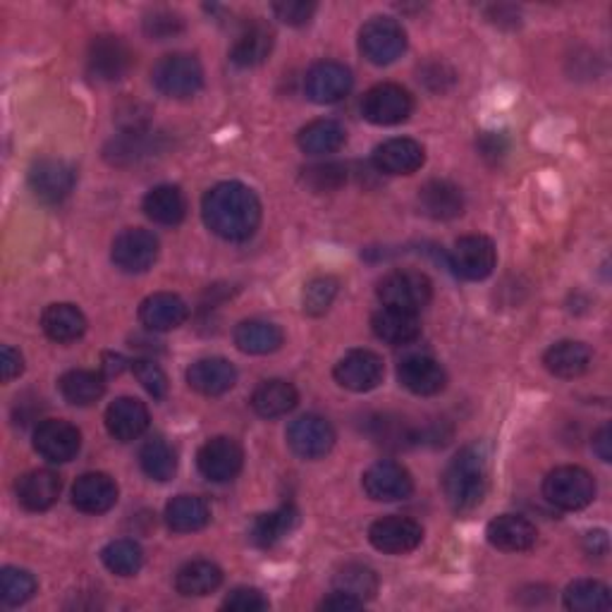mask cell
Returning <instances> with one entry per match:
<instances>
[{"mask_svg": "<svg viewBox=\"0 0 612 612\" xmlns=\"http://www.w3.org/2000/svg\"><path fill=\"white\" fill-rule=\"evenodd\" d=\"M206 228L228 242H244L259 230L261 202L242 182H220L211 187L202 202Z\"/></svg>", "mask_w": 612, "mask_h": 612, "instance_id": "1", "label": "cell"}, {"mask_svg": "<svg viewBox=\"0 0 612 612\" xmlns=\"http://www.w3.org/2000/svg\"><path fill=\"white\" fill-rule=\"evenodd\" d=\"M443 493L455 512L477 509L489 493V465L477 445L461 447L443 471Z\"/></svg>", "mask_w": 612, "mask_h": 612, "instance_id": "2", "label": "cell"}, {"mask_svg": "<svg viewBox=\"0 0 612 612\" xmlns=\"http://www.w3.org/2000/svg\"><path fill=\"white\" fill-rule=\"evenodd\" d=\"M545 501L557 509L577 512L589 507L596 497V481L581 467H557L543 481Z\"/></svg>", "mask_w": 612, "mask_h": 612, "instance_id": "3", "label": "cell"}, {"mask_svg": "<svg viewBox=\"0 0 612 612\" xmlns=\"http://www.w3.org/2000/svg\"><path fill=\"white\" fill-rule=\"evenodd\" d=\"M152 80L160 94L170 98H192L204 86V68L194 56L170 53L156 62Z\"/></svg>", "mask_w": 612, "mask_h": 612, "instance_id": "4", "label": "cell"}, {"mask_svg": "<svg viewBox=\"0 0 612 612\" xmlns=\"http://www.w3.org/2000/svg\"><path fill=\"white\" fill-rule=\"evenodd\" d=\"M383 307H393L409 314H419L433 299V283L419 271H393L379 283Z\"/></svg>", "mask_w": 612, "mask_h": 612, "instance_id": "5", "label": "cell"}, {"mask_svg": "<svg viewBox=\"0 0 612 612\" xmlns=\"http://www.w3.org/2000/svg\"><path fill=\"white\" fill-rule=\"evenodd\" d=\"M359 51L373 65H391L407 51V32L393 17H373L359 32Z\"/></svg>", "mask_w": 612, "mask_h": 612, "instance_id": "6", "label": "cell"}, {"mask_svg": "<svg viewBox=\"0 0 612 612\" xmlns=\"http://www.w3.org/2000/svg\"><path fill=\"white\" fill-rule=\"evenodd\" d=\"M497 252L491 237L485 235H465L455 242L449 252V266L459 278L479 283L485 280L495 271Z\"/></svg>", "mask_w": 612, "mask_h": 612, "instance_id": "7", "label": "cell"}, {"mask_svg": "<svg viewBox=\"0 0 612 612\" xmlns=\"http://www.w3.org/2000/svg\"><path fill=\"white\" fill-rule=\"evenodd\" d=\"M415 110V98L399 84H376L364 94L361 101V116L379 128L405 122Z\"/></svg>", "mask_w": 612, "mask_h": 612, "instance_id": "8", "label": "cell"}, {"mask_svg": "<svg viewBox=\"0 0 612 612\" xmlns=\"http://www.w3.org/2000/svg\"><path fill=\"white\" fill-rule=\"evenodd\" d=\"M134 65V53L128 41L120 36L104 34L96 36L89 44V53H86V68L89 74L101 82H118L128 77V72Z\"/></svg>", "mask_w": 612, "mask_h": 612, "instance_id": "9", "label": "cell"}, {"mask_svg": "<svg viewBox=\"0 0 612 612\" xmlns=\"http://www.w3.org/2000/svg\"><path fill=\"white\" fill-rule=\"evenodd\" d=\"M337 385L352 393L376 391L385 376L383 359L371 349H352L333 369Z\"/></svg>", "mask_w": 612, "mask_h": 612, "instance_id": "10", "label": "cell"}, {"mask_svg": "<svg viewBox=\"0 0 612 612\" xmlns=\"http://www.w3.org/2000/svg\"><path fill=\"white\" fill-rule=\"evenodd\" d=\"M361 485H364V491L371 501H379V503L407 501V497L415 493L411 473L407 471V467L393 459H381L376 465H371L364 471Z\"/></svg>", "mask_w": 612, "mask_h": 612, "instance_id": "11", "label": "cell"}, {"mask_svg": "<svg viewBox=\"0 0 612 612\" xmlns=\"http://www.w3.org/2000/svg\"><path fill=\"white\" fill-rule=\"evenodd\" d=\"M110 259L124 273H144L156 264L158 259V240L154 232L144 228L122 230L112 240Z\"/></svg>", "mask_w": 612, "mask_h": 612, "instance_id": "12", "label": "cell"}, {"mask_svg": "<svg viewBox=\"0 0 612 612\" xmlns=\"http://www.w3.org/2000/svg\"><path fill=\"white\" fill-rule=\"evenodd\" d=\"M369 541L381 553L405 555V553L417 551V548L421 545L423 529H421V524L415 519L391 515V517H383L371 524Z\"/></svg>", "mask_w": 612, "mask_h": 612, "instance_id": "13", "label": "cell"}, {"mask_svg": "<svg viewBox=\"0 0 612 612\" xmlns=\"http://www.w3.org/2000/svg\"><path fill=\"white\" fill-rule=\"evenodd\" d=\"M32 194L44 204L65 202L74 190V170L60 158H41L29 168L27 175Z\"/></svg>", "mask_w": 612, "mask_h": 612, "instance_id": "14", "label": "cell"}, {"mask_svg": "<svg viewBox=\"0 0 612 612\" xmlns=\"http://www.w3.org/2000/svg\"><path fill=\"white\" fill-rule=\"evenodd\" d=\"M244 453L237 441L228 435H218L202 445L196 455V467L202 471V477L214 483H228L237 473L242 471Z\"/></svg>", "mask_w": 612, "mask_h": 612, "instance_id": "15", "label": "cell"}, {"mask_svg": "<svg viewBox=\"0 0 612 612\" xmlns=\"http://www.w3.org/2000/svg\"><path fill=\"white\" fill-rule=\"evenodd\" d=\"M82 447L77 427L65 419H46L34 431V449L53 465H65L74 459Z\"/></svg>", "mask_w": 612, "mask_h": 612, "instance_id": "16", "label": "cell"}, {"mask_svg": "<svg viewBox=\"0 0 612 612\" xmlns=\"http://www.w3.org/2000/svg\"><path fill=\"white\" fill-rule=\"evenodd\" d=\"M287 445L302 459H321L326 457L335 445V431L331 421L319 415H304L290 423L287 429Z\"/></svg>", "mask_w": 612, "mask_h": 612, "instance_id": "17", "label": "cell"}, {"mask_svg": "<svg viewBox=\"0 0 612 612\" xmlns=\"http://www.w3.org/2000/svg\"><path fill=\"white\" fill-rule=\"evenodd\" d=\"M304 92L311 101L321 106L343 101V98L352 92V72L340 65V62H316V65L307 72Z\"/></svg>", "mask_w": 612, "mask_h": 612, "instance_id": "18", "label": "cell"}, {"mask_svg": "<svg viewBox=\"0 0 612 612\" xmlns=\"http://www.w3.org/2000/svg\"><path fill=\"white\" fill-rule=\"evenodd\" d=\"M397 381L403 388L415 393L419 397H431L445 391L447 373L441 367V361L427 355H411L399 361Z\"/></svg>", "mask_w": 612, "mask_h": 612, "instance_id": "19", "label": "cell"}, {"mask_svg": "<svg viewBox=\"0 0 612 612\" xmlns=\"http://www.w3.org/2000/svg\"><path fill=\"white\" fill-rule=\"evenodd\" d=\"M371 160L376 170L385 175H415L427 164V148L409 136H395L379 144Z\"/></svg>", "mask_w": 612, "mask_h": 612, "instance_id": "20", "label": "cell"}, {"mask_svg": "<svg viewBox=\"0 0 612 612\" xmlns=\"http://www.w3.org/2000/svg\"><path fill=\"white\" fill-rule=\"evenodd\" d=\"M118 503V483L104 471H89L72 485V505L84 515H104Z\"/></svg>", "mask_w": 612, "mask_h": 612, "instance_id": "21", "label": "cell"}, {"mask_svg": "<svg viewBox=\"0 0 612 612\" xmlns=\"http://www.w3.org/2000/svg\"><path fill=\"white\" fill-rule=\"evenodd\" d=\"M485 539L503 553H524V551H531L536 541H539V531H536V527L527 517L501 515L489 521V527H485Z\"/></svg>", "mask_w": 612, "mask_h": 612, "instance_id": "22", "label": "cell"}, {"mask_svg": "<svg viewBox=\"0 0 612 612\" xmlns=\"http://www.w3.org/2000/svg\"><path fill=\"white\" fill-rule=\"evenodd\" d=\"M273 46H276V32L266 22L254 20L244 24V29L237 34L230 48V60L237 68H256L268 60Z\"/></svg>", "mask_w": 612, "mask_h": 612, "instance_id": "23", "label": "cell"}, {"mask_svg": "<svg viewBox=\"0 0 612 612\" xmlns=\"http://www.w3.org/2000/svg\"><path fill=\"white\" fill-rule=\"evenodd\" d=\"M187 383L199 395L218 397L235 388L237 383V369L223 357H206L199 359L187 369Z\"/></svg>", "mask_w": 612, "mask_h": 612, "instance_id": "24", "label": "cell"}, {"mask_svg": "<svg viewBox=\"0 0 612 612\" xmlns=\"http://www.w3.org/2000/svg\"><path fill=\"white\" fill-rule=\"evenodd\" d=\"M148 409L136 397H118L106 409V429L112 435V439L120 443H130L136 441L140 435H144V431L148 429Z\"/></svg>", "mask_w": 612, "mask_h": 612, "instance_id": "25", "label": "cell"}, {"mask_svg": "<svg viewBox=\"0 0 612 612\" xmlns=\"http://www.w3.org/2000/svg\"><path fill=\"white\" fill-rule=\"evenodd\" d=\"M419 211L433 220H455L465 214V194L449 180H431L419 190Z\"/></svg>", "mask_w": 612, "mask_h": 612, "instance_id": "26", "label": "cell"}, {"mask_svg": "<svg viewBox=\"0 0 612 612\" xmlns=\"http://www.w3.org/2000/svg\"><path fill=\"white\" fill-rule=\"evenodd\" d=\"M187 319H190V307H187L180 295H172V292H156L152 297H146L140 307L142 326L156 333H168L180 328Z\"/></svg>", "mask_w": 612, "mask_h": 612, "instance_id": "27", "label": "cell"}, {"mask_svg": "<svg viewBox=\"0 0 612 612\" xmlns=\"http://www.w3.org/2000/svg\"><path fill=\"white\" fill-rule=\"evenodd\" d=\"M62 481L51 469H36L24 473L17 481V501L24 509L29 512H44L53 507L60 497Z\"/></svg>", "mask_w": 612, "mask_h": 612, "instance_id": "28", "label": "cell"}, {"mask_svg": "<svg viewBox=\"0 0 612 612\" xmlns=\"http://www.w3.org/2000/svg\"><path fill=\"white\" fill-rule=\"evenodd\" d=\"M160 136L152 134V130H130L120 132L116 140H110L106 146V160L112 166H132L158 152Z\"/></svg>", "mask_w": 612, "mask_h": 612, "instance_id": "29", "label": "cell"}, {"mask_svg": "<svg viewBox=\"0 0 612 612\" xmlns=\"http://www.w3.org/2000/svg\"><path fill=\"white\" fill-rule=\"evenodd\" d=\"M371 328L379 340L388 345H409L421 335L419 314H409V311H399L393 307H381L371 316Z\"/></svg>", "mask_w": 612, "mask_h": 612, "instance_id": "30", "label": "cell"}, {"mask_svg": "<svg viewBox=\"0 0 612 612\" xmlns=\"http://www.w3.org/2000/svg\"><path fill=\"white\" fill-rule=\"evenodd\" d=\"M543 364L555 379H579L591 367V349L577 340H562L548 347Z\"/></svg>", "mask_w": 612, "mask_h": 612, "instance_id": "31", "label": "cell"}, {"mask_svg": "<svg viewBox=\"0 0 612 612\" xmlns=\"http://www.w3.org/2000/svg\"><path fill=\"white\" fill-rule=\"evenodd\" d=\"M285 343L283 331L271 321L249 319L235 328V345L244 355H273Z\"/></svg>", "mask_w": 612, "mask_h": 612, "instance_id": "32", "label": "cell"}, {"mask_svg": "<svg viewBox=\"0 0 612 612\" xmlns=\"http://www.w3.org/2000/svg\"><path fill=\"white\" fill-rule=\"evenodd\" d=\"M299 524V512L295 505H283L266 515H259L249 529V539L259 548H273L287 539Z\"/></svg>", "mask_w": 612, "mask_h": 612, "instance_id": "33", "label": "cell"}, {"mask_svg": "<svg viewBox=\"0 0 612 612\" xmlns=\"http://www.w3.org/2000/svg\"><path fill=\"white\" fill-rule=\"evenodd\" d=\"M297 403H299V395L295 385L280 379L264 381L252 395V409L264 419H278L290 415Z\"/></svg>", "mask_w": 612, "mask_h": 612, "instance_id": "34", "label": "cell"}, {"mask_svg": "<svg viewBox=\"0 0 612 612\" xmlns=\"http://www.w3.org/2000/svg\"><path fill=\"white\" fill-rule=\"evenodd\" d=\"M347 142V132L337 120H314L299 130L297 144L309 156H328L340 152Z\"/></svg>", "mask_w": 612, "mask_h": 612, "instance_id": "35", "label": "cell"}, {"mask_svg": "<svg viewBox=\"0 0 612 612\" xmlns=\"http://www.w3.org/2000/svg\"><path fill=\"white\" fill-rule=\"evenodd\" d=\"M41 328L53 343L68 345L86 333V316L74 304H51L41 316Z\"/></svg>", "mask_w": 612, "mask_h": 612, "instance_id": "36", "label": "cell"}, {"mask_svg": "<svg viewBox=\"0 0 612 612\" xmlns=\"http://www.w3.org/2000/svg\"><path fill=\"white\" fill-rule=\"evenodd\" d=\"M144 214L158 225H180L187 216V202L180 187L158 184L144 196Z\"/></svg>", "mask_w": 612, "mask_h": 612, "instance_id": "37", "label": "cell"}, {"mask_svg": "<svg viewBox=\"0 0 612 612\" xmlns=\"http://www.w3.org/2000/svg\"><path fill=\"white\" fill-rule=\"evenodd\" d=\"M223 584V569L211 560H194L178 572L175 577V589L187 598H199L214 593Z\"/></svg>", "mask_w": 612, "mask_h": 612, "instance_id": "38", "label": "cell"}, {"mask_svg": "<svg viewBox=\"0 0 612 612\" xmlns=\"http://www.w3.org/2000/svg\"><path fill=\"white\" fill-rule=\"evenodd\" d=\"M211 521V509L206 501L196 495H178L166 505V524L175 533L202 531Z\"/></svg>", "mask_w": 612, "mask_h": 612, "instance_id": "39", "label": "cell"}, {"mask_svg": "<svg viewBox=\"0 0 612 612\" xmlns=\"http://www.w3.org/2000/svg\"><path fill=\"white\" fill-rule=\"evenodd\" d=\"M58 388H60V395L65 397L70 405L89 407V405L98 403V399L104 397L106 379H104V373L74 369V371H68L65 376L60 379Z\"/></svg>", "mask_w": 612, "mask_h": 612, "instance_id": "40", "label": "cell"}, {"mask_svg": "<svg viewBox=\"0 0 612 612\" xmlns=\"http://www.w3.org/2000/svg\"><path fill=\"white\" fill-rule=\"evenodd\" d=\"M333 591H340L357 598V601L367 603L379 593V577L371 567L361 565V562H349L340 567L333 577Z\"/></svg>", "mask_w": 612, "mask_h": 612, "instance_id": "41", "label": "cell"}, {"mask_svg": "<svg viewBox=\"0 0 612 612\" xmlns=\"http://www.w3.org/2000/svg\"><path fill=\"white\" fill-rule=\"evenodd\" d=\"M565 608L572 612H605L612 608V596L603 581L579 579L565 589Z\"/></svg>", "mask_w": 612, "mask_h": 612, "instance_id": "42", "label": "cell"}, {"mask_svg": "<svg viewBox=\"0 0 612 612\" xmlns=\"http://www.w3.org/2000/svg\"><path fill=\"white\" fill-rule=\"evenodd\" d=\"M369 435L373 439V443H379L388 449H405L409 445L421 443V433L417 429H411L405 419L391 415L373 417Z\"/></svg>", "mask_w": 612, "mask_h": 612, "instance_id": "43", "label": "cell"}, {"mask_svg": "<svg viewBox=\"0 0 612 612\" xmlns=\"http://www.w3.org/2000/svg\"><path fill=\"white\" fill-rule=\"evenodd\" d=\"M140 465L148 479L166 483L178 473V453L164 439H154L140 449Z\"/></svg>", "mask_w": 612, "mask_h": 612, "instance_id": "44", "label": "cell"}, {"mask_svg": "<svg viewBox=\"0 0 612 612\" xmlns=\"http://www.w3.org/2000/svg\"><path fill=\"white\" fill-rule=\"evenodd\" d=\"M101 560L106 569L118 574V577H134L144 565V551L142 545L132 539H118L104 548Z\"/></svg>", "mask_w": 612, "mask_h": 612, "instance_id": "45", "label": "cell"}, {"mask_svg": "<svg viewBox=\"0 0 612 612\" xmlns=\"http://www.w3.org/2000/svg\"><path fill=\"white\" fill-rule=\"evenodd\" d=\"M36 593L34 574L20 567H5L0 572V598L8 608H17L32 601Z\"/></svg>", "mask_w": 612, "mask_h": 612, "instance_id": "46", "label": "cell"}, {"mask_svg": "<svg viewBox=\"0 0 612 612\" xmlns=\"http://www.w3.org/2000/svg\"><path fill=\"white\" fill-rule=\"evenodd\" d=\"M337 283L333 276H319V278H311L304 285V292H302V309L307 316H323L326 311L333 307L335 297H337Z\"/></svg>", "mask_w": 612, "mask_h": 612, "instance_id": "47", "label": "cell"}, {"mask_svg": "<svg viewBox=\"0 0 612 612\" xmlns=\"http://www.w3.org/2000/svg\"><path fill=\"white\" fill-rule=\"evenodd\" d=\"M302 180L314 192H335L347 182V168L343 164H319L302 170Z\"/></svg>", "mask_w": 612, "mask_h": 612, "instance_id": "48", "label": "cell"}, {"mask_svg": "<svg viewBox=\"0 0 612 612\" xmlns=\"http://www.w3.org/2000/svg\"><path fill=\"white\" fill-rule=\"evenodd\" d=\"M184 29V22L180 15L170 10H154L144 17V34L154 41H166L178 36Z\"/></svg>", "mask_w": 612, "mask_h": 612, "instance_id": "49", "label": "cell"}, {"mask_svg": "<svg viewBox=\"0 0 612 612\" xmlns=\"http://www.w3.org/2000/svg\"><path fill=\"white\" fill-rule=\"evenodd\" d=\"M132 371L136 381L144 385V391L152 395L154 399H164L168 395V376L164 373L156 361L152 359H134Z\"/></svg>", "mask_w": 612, "mask_h": 612, "instance_id": "50", "label": "cell"}, {"mask_svg": "<svg viewBox=\"0 0 612 612\" xmlns=\"http://www.w3.org/2000/svg\"><path fill=\"white\" fill-rule=\"evenodd\" d=\"M223 610L261 612V610H268V598L261 593L259 589H249V586H240V589L230 591L228 598H225Z\"/></svg>", "mask_w": 612, "mask_h": 612, "instance_id": "51", "label": "cell"}, {"mask_svg": "<svg viewBox=\"0 0 612 612\" xmlns=\"http://www.w3.org/2000/svg\"><path fill=\"white\" fill-rule=\"evenodd\" d=\"M273 12L276 17L290 27H304L309 20L314 17L316 3H307V0H280V3H273Z\"/></svg>", "mask_w": 612, "mask_h": 612, "instance_id": "52", "label": "cell"}, {"mask_svg": "<svg viewBox=\"0 0 612 612\" xmlns=\"http://www.w3.org/2000/svg\"><path fill=\"white\" fill-rule=\"evenodd\" d=\"M479 152L485 160L497 164L509 152V140L503 132H485L479 140Z\"/></svg>", "mask_w": 612, "mask_h": 612, "instance_id": "53", "label": "cell"}, {"mask_svg": "<svg viewBox=\"0 0 612 612\" xmlns=\"http://www.w3.org/2000/svg\"><path fill=\"white\" fill-rule=\"evenodd\" d=\"M419 80H423V84H431V80H435V84H433V92H445L449 84L455 82V74H453V70L449 68H445L443 62H433V65H427L421 70V77Z\"/></svg>", "mask_w": 612, "mask_h": 612, "instance_id": "54", "label": "cell"}, {"mask_svg": "<svg viewBox=\"0 0 612 612\" xmlns=\"http://www.w3.org/2000/svg\"><path fill=\"white\" fill-rule=\"evenodd\" d=\"M0 371H3V383L15 381L20 373L24 371L22 355L17 352V349H12L10 345L0 349Z\"/></svg>", "mask_w": 612, "mask_h": 612, "instance_id": "55", "label": "cell"}, {"mask_svg": "<svg viewBox=\"0 0 612 612\" xmlns=\"http://www.w3.org/2000/svg\"><path fill=\"white\" fill-rule=\"evenodd\" d=\"M584 548H586V553H589L591 557H605L608 551H610L608 533L603 529L589 531V533H586V539H584Z\"/></svg>", "mask_w": 612, "mask_h": 612, "instance_id": "56", "label": "cell"}, {"mask_svg": "<svg viewBox=\"0 0 612 612\" xmlns=\"http://www.w3.org/2000/svg\"><path fill=\"white\" fill-rule=\"evenodd\" d=\"M321 610H359V608H364V603L357 601V598L352 596H347V593H340V591H333L328 598H323Z\"/></svg>", "mask_w": 612, "mask_h": 612, "instance_id": "57", "label": "cell"}, {"mask_svg": "<svg viewBox=\"0 0 612 612\" xmlns=\"http://www.w3.org/2000/svg\"><path fill=\"white\" fill-rule=\"evenodd\" d=\"M593 453L601 457L603 461L612 459V431H610L608 423L593 435Z\"/></svg>", "mask_w": 612, "mask_h": 612, "instance_id": "58", "label": "cell"}, {"mask_svg": "<svg viewBox=\"0 0 612 612\" xmlns=\"http://www.w3.org/2000/svg\"><path fill=\"white\" fill-rule=\"evenodd\" d=\"M124 367H128V361H124L120 355H112V352L104 355V367H101L104 376H120Z\"/></svg>", "mask_w": 612, "mask_h": 612, "instance_id": "59", "label": "cell"}]
</instances>
